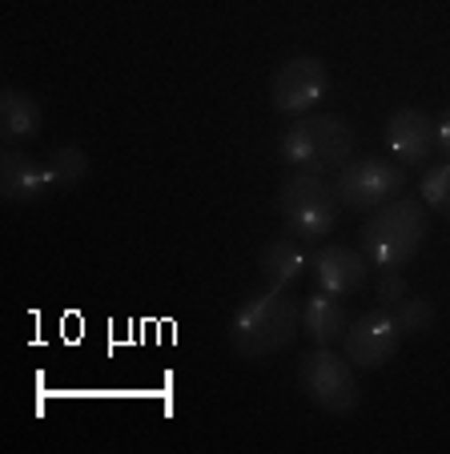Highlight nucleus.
Wrapping results in <instances>:
<instances>
[{
    "label": "nucleus",
    "mask_w": 450,
    "mask_h": 454,
    "mask_svg": "<svg viewBox=\"0 0 450 454\" xmlns=\"http://www.w3.org/2000/svg\"><path fill=\"white\" fill-rule=\"evenodd\" d=\"M422 206L450 222V161L430 165L422 173Z\"/></svg>",
    "instance_id": "nucleus-17"
},
{
    "label": "nucleus",
    "mask_w": 450,
    "mask_h": 454,
    "mask_svg": "<svg viewBox=\"0 0 450 454\" xmlns=\"http://www.w3.org/2000/svg\"><path fill=\"white\" fill-rule=\"evenodd\" d=\"M310 266H314V278H318V290L326 294H358L366 286V254L350 246H326L310 257Z\"/></svg>",
    "instance_id": "nucleus-9"
},
{
    "label": "nucleus",
    "mask_w": 450,
    "mask_h": 454,
    "mask_svg": "<svg viewBox=\"0 0 450 454\" xmlns=\"http://www.w3.org/2000/svg\"><path fill=\"white\" fill-rule=\"evenodd\" d=\"M402 338L407 334H402L399 317H394L391 309H370V314H362L358 322L346 326L342 350H346V358L354 362L358 370H383L386 362L399 354Z\"/></svg>",
    "instance_id": "nucleus-6"
},
{
    "label": "nucleus",
    "mask_w": 450,
    "mask_h": 454,
    "mask_svg": "<svg viewBox=\"0 0 450 454\" xmlns=\"http://www.w3.org/2000/svg\"><path fill=\"white\" fill-rule=\"evenodd\" d=\"M330 193H334V185L326 177V169H318V165H289L286 181L278 185V214L294 217L302 209H310L314 201L330 198Z\"/></svg>",
    "instance_id": "nucleus-12"
},
{
    "label": "nucleus",
    "mask_w": 450,
    "mask_h": 454,
    "mask_svg": "<svg viewBox=\"0 0 450 454\" xmlns=\"http://www.w3.org/2000/svg\"><path fill=\"white\" fill-rule=\"evenodd\" d=\"M297 386H302V395L326 414H346L358 411L362 403V390H358V378H354V362L346 354H330V346H318L314 354L297 362Z\"/></svg>",
    "instance_id": "nucleus-3"
},
{
    "label": "nucleus",
    "mask_w": 450,
    "mask_h": 454,
    "mask_svg": "<svg viewBox=\"0 0 450 454\" xmlns=\"http://www.w3.org/2000/svg\"><path fill=\"white\" fill-rule=\"evenodd\" d=\"M407 185V165L383 161V157H362V161H346L338 169V181H334V193L346 209H358V214H374L378 206L394 201Z\"/></svg>",
    "instance_id": "nucleus-4"
},
{
    "label": "nucleus",
    "mask_w": 450,
    "mask_h": 454,
    "mask_svg": "<svg viewBox=\"0 0 450 454\" xmlns=\"http://www.w3.org/2000/svg\"><path fill=\"white\" fill-rule=\"evenodd\" d=\"M391 314L399 317L402 334H426V330L434 326L438 309H434V301H426V298H402L399 306L391 309Z\"/></svg>",
    "instance_id": "nucleus-18"
},
{
    "label": "nucleus",
    "mask_w": 450,
    "mask_h": 454,
    "mask_svg": "<svg viewBox=\"0 0 450 454\" xmlns=\"http://www.w3.org/2000/svg\"><path fill=\"white\" fill-rule=\"evenodd\" d=\"M346 326H350V314H346V306H342L338 294L318 290L314 298L302 306V330H306V338L314 346L342 342V338H346Z\"/></svg>",
    "instance_id": "nucleus-13"
},
{
    "label": "nucleus",
    "mask_w": 450,
    "mask_h": 454,
    "mask_svg": "<svg viewBox=\"0 0 450 454\" xmlns=\"http://www.w3.org/2000/svg\"><path fill=\"white\" fill-rule=\"evenodd\" d=\"M297 330H302V309L286 290L265 286L249 301H241L238 314L230 317V346L238 358L262 362L294 346Z\"/></svg>",
    "instance_id": "nucleus-1"
},
{
    "label": "nucleus",
    "mask_w": 450,
    "mask_h": 454,
    "mask_svg": "<svg viewBox=\"0 0 450 454\" xmlns=\"http://www.w3.org/2000/svg\"><path fill=\"white\" fill-rule=\"evenodd\" d=\"M386 149L399 165H426L434 145V121L414 105H402L386 121Z\"/></svg>",
    "instance_id": "nucleus-7"
},
{
    "label": "nucleus",
    "mask_w": 450,
    "mask_h": 454,
    "mask_svg": "<svg viewBox=\"0 0 450 454\" xmlns=\"http://www.w3.org/2000/svg\"><path fill=\"white\" fill-rule=\"evenodd\" d=\"M0 193L9 206H28L52 193V181L44 173V161H33L25 149H9L0 153Z\"/></svg>",
    "instance_id": "nucleus-8"
},
{
    "label": "nucleus",
    "mask_w": 450,
    "mask_h": 454,
    "mask_svg": "<svg viewBox=\"0 0 450 454\" xmlns=\"http://www.w3.org/2000/svg\"><path fill=\"white\" fill-rule=\"evenodd\" d=\"M338 209H342L338 193H330V198L314 201V206H310V209H302V214L286 217V230L294 233L297 241H322L326 233H330L334 225H338Z\"/></svg>",
    "instance_id": "nucleus-15"
},
{
    "label": "nucleus",
    "mask_w": 450,
    "mask_h": 454,
    "mask_svg": "<svg viewBox=\"0 0 450 454\" xmlns=\"http://www.w3.org/2000/svg\"><path fill=\"white\" fill-rule=\"evenodd\" d=\"M257 266H262L265 286H273V290H286V286H294L297 278L306 274L310 257H306V249H302V241L289 233V238L265 241V246H262V257H257Z\"/></svg>",
    "instance_id": "nucleus-14"
},
{
    "label": "nucleus",
    "mask_w": 450,
    "mask_h": 454,
    "mask_svg": "<svg viewBox=\"0 0 450 454\" xmlns=\"http://www.w3.org/2000/svg\"><path fill=\"white\" fill-rule=\"evenodd\" d=\"M41 101L28 89H4L0 93V137L9 149H20L25 141H33L41 133Z\"/></svg>",
    "instance_id": "nucleus-11"
},
{
    "label": "nucleus",
    "mask_w": 450,
    "mask_h": 454,
    "mask_svg": "<svg viewBox=\"0 0 450 454\" xmlns=\"http://www.w3.org/2000/svg\"><path fill=\"white\" fill-rule=\"evenodd\" d=\"M278 153L286 165H314V141H310L306 121H294V125L281 133Z\"/></svg>",
    "instance_id": "nucleus-19"
},
{
    "label": "nucleus",
    "mask_w": 450,
    "mask_h": 454,
    "mask_svg": "<svg viewBox=\"0 0 450 454\" xmlns=\"http://www.w3.org/2000/svg\"><path fill=\"white\" fill-rule=\"evenodd\" d=\"M310 141H314V165L318 169H342L346 161H354V133L338 113H314L306 117Z\"/></svg>",
    "instance_id": "nucleus-10"
},
{
    "label": "nucleus",
    "mask_w": 450,
    "mask_h": 454,
    "mask_svg": "<svg viewBox=\"0 0 450 454\" xmlns=\"http://www.w3.org/2000/svg\"><path fill=\"white\" fill-rule=\"evenodd\" d=\"M434 145H438V149H442V157L450 161V109L442 113L438 121H434Z\"/></svg>",
    "instance_id": "nucleus-21"
},
{
    "label": "nucleus",
    "mask_w": 450,
    "mask_h": 454,
    "mask_svg": "<svg viewBox=\"0 0 450 454\" xmlns=\"http://www.w3.org/2000/svg\"><path fill=\"white\" fill-rule=\"evenodd\" d=\"M426 206L414 198H394L378 206L362 225V254L378 270H402L426 241Z\"/></svg>",
    "instance_id": "nucleus-2"
},
{
    "label": "nucleus",
    "mask_w": 450,
    "mask_h": 454,
    "mask_svg": "<svg viewBox=\"0 0 450 454\" xmlns=\"http://www.w3.org/2000/svg\"><path fill=\"white\" fill-rule=\"evenodd\" d=\"M402 298H410V286L402 278V270H383V278H378V306L394 309Z\"/></svg>",
    "instance_id": "nucleus-20"
},
{
    "label": "nucleus",
    "mask_w": 450,
    "mask_h": 454,
    "mask_svg": "<svg viewBox=\"0 0 450 454\" xmlns=\"http://www.w3.org/2000/svg\"><path fill=\"white\" fill-rule=\"evenodd\" d=\"M326 89H330V69L322 57H289L270 77V101L286 117H302L322 101Z\"/></svg>",
    "instance_id": "nucleus-5"
},
{
    "label": "nucleus",
    "mask_w": 450,
    "mask_h": 454,
    "mask_svg": "<svg viewBox=\"0 0 450 454\" xmlns=\"http://www.w3.org/2000/svg\"><path fill=\"white\" fill-rule=\"evenodd\" d=\"M89 169H93V161H89V153L81 145H57L49 157H44V173H49L52 189L81 185V181L89 177Z\"/></svg>",
    "instance_id": "nucleus-16"
}]
</instances>
